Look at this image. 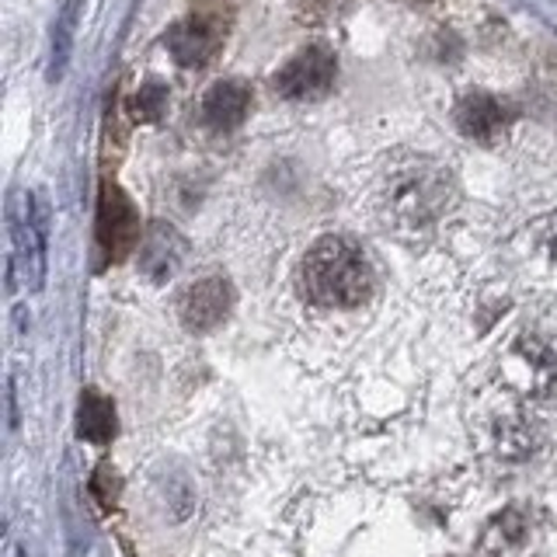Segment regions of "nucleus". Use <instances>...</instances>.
Listing matches in <instances>:
<instances>
[{
    "mask_svg": "<svg viewBox=\"0 0 557 557\" xmlns=\"http://www.w3.org/2000/svg\"><path fill=\"white\" fill-rule=\"evenodd\" d=\"M331 81H335V57L324 49H307L278 70L272 77V87L283 98L304 101V98H321L331 87Z\"/></svg>",
    "mask_w": 557,
    "mask_h": 557,
    "instance_id": "obj_4",
    "label": "nucleus"
},
{
    "mask_svg": "<svg viewBox=\"0 0 557 557\" xmlns=\"http://www.w3.org/2000/svg\"><path fill=\"white\" fill-rule=\"evenodd\" d=\"M522 536H527V519H522L516 509H509V512L495 516L492 530H487V536H484V547L498 540V547H492V550H509V547L522 544Z\"/></svg>",
    "mask_w": 557,
    "mask_h": 557,
    "instance_id": "obj_13",
    "label": "nucleus"
},
{
    "mask_svg": "<svg viewBox=\"0 0 557 557\" xmlns=\"http://www.w3.org/2000/svg\"><path fill=\"white\" fill-rule=\"evenodd\" d=\"M139 244V216L115 182L101 185L98 199V248L109 261H122Z\"/></svg>",
    "mask_w": 557,
    "mask_h": 557,
    "instance_id": "obj_3",
    "label": "nucleus"
},
{
    "mask_svg": "<svg viewBox=\"0 0 557 557\" xmlns=\"http://www.w3.org/2000/svg\"><path fill=\"white\" fill-rule=\"evenodd\" d=\"M81 8H84V0H63L57 25H52V66H49V81H60L66 63H70V52H74V35H77V22H81Z\"/></svg>",
    "mask_w": 557,
    "mask_h": 557,
    "instance_id": "obj_12",
    "label": "nucleus"
},
{
    "mask_svg": "<svg viewBox=\"0 0 557 557\" xmlns=\"http://www.w3.org/2000/svg\"><path fill=\"white\" fill-rule=\"evenodd\" d=\"M91 492L101 502V509H112V505L119 502V478H115V470L109 463L98 467V474L91 481Z\"/></svg>",
    "mask_w": 557,
    "mask_h": 557,
    "instance_id": "obj_15",
    "label": "nucleus"
},
{
    "mask_svg": "<svg viewBox=\"0 0 557 557\" xmlns=\"http://www.w3.org/2000/svg\"><path fill=\"white\" fill-rule=\"evenodd\" d=\"M129 109H133L136 122H157V119L164 115V109H168V91H164L161 84L139 87V91L133 95V101H129Z\"/></svg>",
    "mask_w": 557,
    "mask_h": 557,
    "instance_id": "obj_14",
    "label": "nucleus"
},
{
    "mask_svg": "<svg viewBox=\"0 0 557 557\" xmlns=\"http://www.w3.org/2000/svg\"><path fill=\"white\" fill-rule=\"evenodd\" d=\"M77 429H81V440L87 443H109L115 435V405L109 397H101L98 391H84Z\"/></svg>",
    "mask_w": 557,
    "mask_h": 557,
    "instance_id": "obj_11",
    "label": "nucleus"
},
{
    "mask_svg": "<svg viewBox=\"0 0 557 557\" xmlns=\"http://www.w3.org/2000/svg\"><path fill=\"white\" fill-rule=\"evenodd\" d=\"M11 261H8V286L14 289V275L22 272L32 289L46 283V240H49V206L42 196H32L25 209L11 206Z\"/></svg>",
    "mask_w": 557,
    "mask_h": 557,
    "instance_id": "obj_2",
    "label": "nucleus"
},
{
    "mask_svg": "<svg viewBox=\"0 0 557 557\" xmlns=\"http://www.w3.org/2000/svg\"><path fill=\"white\" fill-rule=\"evenodd\" d=\"M300 286L318 307H359L373 293V269L352 240L324 237L304 258Z\"/></svg>",
    "mask_w": 557,
    "mask_h": 557,
    "instance_id": "obj_1",
    "label": "nucleus"
},
{
    "mask_svg": "<svg viewBox=\"0 0 557 557\" xmlns=\"http://www.w3.org/2000/svg\"><path fill=\"white\" fill-rule=\"evenodd\" d=\"M251 91L240 81H216L202 98V119L213 129H234L248 115Z\"/></svg>",
    "mask_w": 557,
    "mask_h": 557,
    "instance_id": "obj_9",
    "label": "nucleus"
},
{
    "mask_svg": "<svg viewBox=\"0 0 557 557\" xmlns=\"http://www.w3.org/2000/svg\"><path fill=\"white\" fill-rule=\"evenodd\" d=\"M391 202H394V213L400 220L418 223V226L429 223L432 216H440L446 209V178H443V171L408 178L405 188H400Z\"/></svg>",
    "mask_w": 557,
    "mask_h": 557,
    "instance_id": "obj_8",
    "label": "nucleus"
},
{
    "mask_svg": "<svg viewBox=\"0 0 557 557\" xmlns=\"http://www.w3.org/2000/svg\"><path fill=\"white\" fill-rule=\"evenodd\" d=\"M234 307V289L226 278H202V283L188 286L182 293L178 304V318L188 331H213L216 324H223V318Z\"/></svg>",
    "mask_w": 557,
    "mask_h": 557,
    "instance_id": "obj_5",
    "label": "nucleus"
},
{
    "mask_svg": "<svg viewBox=\"0 0 557 557\" xmlns=\"http://www.w3.org/2000/svg\"><path fill=\"white\" fill-rule=\"evenodd\" d=\"M185 258V240L182 234L168 223H153L139 240V269L150 283H168V278L182 269Z\"/></svg>",
    "mask_w": 557,
    "mask_h": 557,
    "instance_id": "obj_7",
    "label": "nucleus"
},
{
    "mask_svg": "<svg viewBox=\"0 0 557 557\" xmlns=\"http://www.w3.org/2000/svg\"><path fill=\"white\" fill-rule=\"evenodd\" d=\"M220 25L209 14H191L168 32V49L174 63L182 66H202L220 49Z\"/></svg>",
    "mask_w": 557,
    "mask_h": 557,
    "instance_id": "obj_6",
    "label": "nucleus"
},
{
    "mask_svg": "<svg viewBox=\"0 0 557 557\" xmlns=\"http://www.w3.org/2000/svg\"><path fill=\"white\" fill-rule=\"evenodd\" d=\"M457 126L467 139H481V144H495L505 129V112L492 95H467L457 109Z\"/></svg>",
    "mask_w": 557,
    "mask_h": 557,
    "instance_id": "obj_10",
    "label": "nucleus"
}]
</instances>
